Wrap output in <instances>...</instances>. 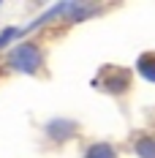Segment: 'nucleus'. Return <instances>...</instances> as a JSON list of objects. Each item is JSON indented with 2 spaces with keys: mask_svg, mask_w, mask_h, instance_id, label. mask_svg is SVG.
<instances>
[{
  "mask_svg": "<svg viewBox=\"0 0 155 158\" xmlns=\"http://www.w3.org/2000/svg\"><path fill=\"white\" fill-rule=\"evenodd\" d=\"M136 150H139V156H144V158H155V142L153 139H141V142L136 144Z\"/></svg>",
  "mask_w": 155,
  "mask_h": 158,
  "instance_id": "obj_4",
  "label": "nucleus"
},
{
  "mask_svg": "<svg viewBox=\"0 0 155 158\" xmlns=\"http://www.w3.org/2000/svg\"><path fill=\"white\" fill-rule=\"evenodd\" d=\"M139 71H141V77H147L150 82H155V55L139 57Z\"/></svg>",
  "mask_w": 155,
  "mask_h": 158,
  "instance_id": "obj_2",
  "label": "nucleus"
},
{
  "mask_svg": "<svg viewBox=\"0 0 155 158\" xmlns=\"http://www.w3.org/2000/svg\"><path fill=\"white\" fill-rule=\"evenodd\" d=\"M11 65L16 71H25V74H35L38 65H41V52L33 47V44H22L11 52Z\"/></svg>",
  "mask_w": 155,
  "mask_h": 158,
  "instance_id": "obj_1",
  "label": "nucleus"
},
{
  "mask_svg": "<svg viewBox=\"0 0 155 158\" xmlns=\"http://www.w3.org/2000/svg\"><path fill=\"white\" fill-rule=\"evenodd\" d=\"M87 158H114V150L109 144H95V147H90Z\"/></svg>",
  "mask_w": 155,
  "mask_h": 158,
  "instance_id": "obj_3",
  "label": "nucleus"
}]
</instances>
